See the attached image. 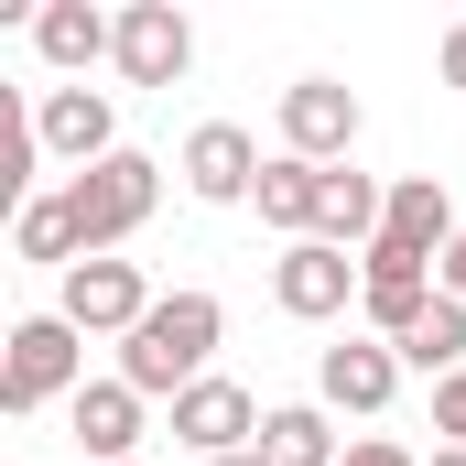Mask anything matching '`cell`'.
<instances>
[{
    "label": "cell",
    "instance_id": "cell-2",
    "mask_svg": "<svg viewBox=\"0 0 466 466\" xmlns=\"http://www.w3.org/2000/svg\"><path fill=\"white\" fill-rule=\"evenodd\" d=\"M55 196H66V228H76V249H87V260H109L119 238L152 228V207H163V163H152V152H109V163L66 174Z\"/></svg>",
    "mask_w": 466,
    "mask_h": 466
},
{
    "label": "cell",
    "instance_id": "cell-4",
    "mask_svg": "<svg viewBox=\"0 0 466 466\" xmlns=\"http://www.w3.org/2000/svg\"><path fill=\"white\" fill-rule=\"evenodd\" d=\"M174 174H185V196H196V207H249L271 163H260V141H249L238 119H196V130H185V152H174Z\"/></svg>",
    "mask_w": 466,
    "mask_h": 466
},
{
    "label": "cell",
    "instance_id": "cell-6",
    "mask_svg": "<svg viewBox=\"0 0 466 466\" xmlns=\"http://www.w3.org/2000/svg\"><path fill=\"white\" fill-rule=\"evenodd\" d=\"M282 152L337 174V163L358 152V87H337V76H293V87H282Z\"/></svg>",
    "mask_w": 466,
    "mask_h": 466
},
{
    "label": "cell",
    "instance_id": "cell-12",
    "mask_svg": "<svg viewBox=\"0 0 466 466\" xmlns=\"http://www.w3.org/2000/svg\"><path fill=\"white\" fill-rule=\"evenodd\" d=\"M66 434H76V456H98V466H141L130 445H141V390L130 380H87L76 401H66Z\"/></svg>",
    "mask_w": 466,
    "mask_h": 466
},
{
    "label": "cell",
    "instance_id": "cell-7",
    "mask_svg": "<svg viewBox=\"0 0 466 466\" xmlns=\"http://www.w3.org/2000/svg\"><path fill=\"white\" fill-rule=\"evenodd\" d=\"M130 87H185V66H196V22L174 11V0H119V55H109Z\"/></svg>",
    "mask_w": 466,
    "mask_h": 466
},
{
    "label": "cell",
    "instance_id": "cell-10",
    "mask_svg": "<svg viewBox=\"0 0 466 466\" xmlns=\"http://www.w3.org/2000/svg\"><path fill=\"white\" fill-rule=\"evenodd\" d=\"M33 130H44V152H55L66 174H87V163L130 152V141H119V109L98 98V87H44V98H33Z\"/></svg>",
    "mask_w": 466,
    "mask_h": 466
},
{
    "label": "cell",
    "instance_id": "cell-8",
    "mask_svg": "<svg viewBox=\"0 0 466 466\" xmlns=\"http://www.w3.org/2000/svg\"><path fill=\"white\" fill-rule=\"evenodd\" d=\"M271 304H282L293 326L348 315V304H358V260H348V249H326V238H293V249L271 260Z\"/></svg>",
    "mask_w": 466,
    "mask_h": 466
},
{
    "label": "cell",
    "instance_id": "cell-24",
    "mask_svg": "<svg viewBox=\"0 0 466 466\" xmlns=\"http://www.w3.org/2000/svg\"><path fill=\"white\" fill-rule=\"evenodd\" d=\"M218 466H260V445H249V456H218Z\"/></svg>",
    "mask_w": 466,
    "mask_h": 466
},
{
    "label": "cell",
    "instance_id": "cell-1",
    "mask_svg": "<svg viewBox=\"0 0 466 466\" xmlns=\"http://www.w3.org/2000/svg\"><path fill=\"white\" fill-rule=\"evenodd\" d=\"M218 337H228V304L185 282V293H163V304L119 337V380H130L141 401H185L196 380H218V369H207V358H218Z\"/></svg>",
    "mask_w": 466,
    "mask_h": 466
},
{
    "label": "cell",
    "instance_id": "cell-5",
    "mask_svg": "<svg viewBox=\"0 0 466 466\" xmlns=\"http://www.w3.org/2000/svg\"><path fill=\"white\" fill-rule=\"evenodd\" d=\"M152 304H163V293L141 282V260H76V271H66V293H55V315H66L76 337H130Z\"/></svg>",
    "mask_w": 466,
    "mask_h": 466
},
{
    "label": "cell",
    "instance_id": "cell-3",
    "mask_svg": "<svg viewBox=\"0 0 466 466\" xmlns=\"http://www.w3.org/2000/svg\"><path fill=\"white\" fill-rule=\"evenodd\" d=\"M87 390V337L66 326V315H22L11 337H0V412L22 423V412H44V401H76Z\"/></svg>",
    "mask_w": 466,
    "mask_h": 466
},
{
    "label": "cell",
    "instance_id": "cell-14",
    "mask_svg": "<svg viewBox=\"0 0 466 466\" xmlns=\"http://www.w3.org/2000/svg\"><path fill=\"white\" fill-rule=\"evenodd\" d=\"M380 218H390V185H369L358 163H337V174H326V207H315V238H326V249H369Z\"/></svg>",
    "mask_w": 466,
    "mask_h": 466
},
{
    "label": "cell",
    "instance_id": "cell-19",
    "mask_svg": "<svg viewBox=\"0 0 466 466\" xmlns=\"http://www.w3.org/2000/svg\"><path fill=\"white\" fill-rule=\"evenodd\" d=\"M434 434L466 445V369H456V380H434Z\"/></svg>",
    "mask_w": 466,
    "mask_h": 466
},
{
    "label": "cell",
    "instance_id": "cell-23",
    "mask_svg": "<svg viewBox=\"0 0 466 466\" xmlns=\"http://www.w3.org/2000/svg\"><path fill=\"white\" fill-rule=\"evenodd\" d=\"M434 466H466V445H434Z\"/></svg>",
    "mask_w": 466,
    "mask_h": 466
},
{
    "label": "cell",
    "instance_id": "cell-15",
    "mask_svg": "<svg viewBox=\"0 0 466 466\" xmlns=\"http://www.w3.org/2000/svg\"><path fill=\"white\" fill-rule=\"evenodd\" d=\"M260 228H282V249L293 238H315V207H326V163H293V152H271V174H260Z\"/></svg>",
    "mask_w": 466,
    "mask_h": 466
},
{
    "label": "cell",
    "instance_id": "cell-21",
    "mask_svg": "<svg viewBox=\"0 0 466 466\" xmlns=\"http://www.w3.org/2000/svg\"><path fill=\"white\" fill-rule=\"evenodd\" d=\"M445 87H456V98H466V22H456V33H445Z\"/></svg>",
    "mask_w": 466,
    "mask_h": 466
},
{
    "label": "cell",
    "instance_id": "cell-22",
    "mask_svg": "<svg viewBox=\"0 0 466 466\" xmlns=\"http://www.w3.org/2000/svg\"><path fill=\"white\" fill-rule=\"evenodd\" d=\"M434 282H445V293L466 304V228H456V249H445V271H434Z\"/></svg>",
    "mask_w": 466,
    "mask_h": 466
},
{
    "label": "cell",
    "instance_id": "cell-13",
    "mask_svg": "<svg viewBox=\"0 0 466 466\" xmlns=\"http://www.w3.org/2000/svg\"><path fill=\"white\" fill-rule=\"evenodd\" d=\"M33 55L55 76H87L98 55H119V11H87V0H44L33 11Z\"/></svg>",
    "mask_w": 466,
    "mask_h": 466
},
{
    "label": "cell",
    "instance_id": "cell-17",
    "mask_svg": "<svg viewBox=\"0 0 466 466\" xmlns=\"http://www.w3.org/2000/svg\"><path fill=\"white\" fill-rule=\"evenodd\" d=\"M401 369H423V380H456L466 369V304L456 293H434V315L401 337Z\"/></svg>",
    "mask_w": 466,
    "mask_h": 466
},
{
    "label": "cell",
    "instance_id": "cell-18",
    "mask_svg": "<svg viewBox=\"0 0 466 466\" xmlns=\"http://www.w3.org/2000/svg\"><path fill=\"white\" fill-rule=\"evenodd\" d=\"M11 249H22V260H55V271H76V260H87V249H76V228H66V196L11 207Z\"/></svg>",
    "mask_w": 466,
    "mask_h": 466
},
{
    "label": "cell",
    "instance_id": "cell-9",
    "mask_svg": "<svg viewBox=\"0 0 466 466\" xmlns=\"http://www.w3.org/2000/svg\"><path fill=\"white\" fill-rule=\"evenodd\" d=\"M174 445L196 466H218V456H249L260 445V401L238 390V380H196L185 401H174Z\"/></svg>",
    "mask_w": 466,
    "mask_h": 466
},
{
    "label": "cell",
    "instance_id": "cell-11",
    "mask_svg": "<svg viewBox=\"0 0 466 466\" xmlns=\"http://www.w3.org/2000/svg\"><path fill=\"white\" fill-rule=\"evenodd\" d=\"M390 390H401V348H380V337H337L315 358V401L326 412H390Z\"/></svg>",
    "mask_w": 466,
    "mask_h": 466
},
{
    "label": "cell",
    "instance_id": "cell-16",
    "mask_svg": "<svg viewBox=\"0 0 466 466\" xmlns=\"http://www.w3.org/2000/svg\"><path fill=\"white\" fill-rule=\"evenodd\" d=\"M260 466H348V445L326 434V401H271L260 412Z\"/></svg>",
    "mask_w": 466,
    "mask_h": 466
},
{
    "label": "cell",
    "instance_id": "cell-20",
    "mask_svg": "<svg viewBox=\"0 0 466 466\" xmlns=\"http://www.w3.org/2000/svg\"><path fill=\"white\" fill-rule=\"evenodd\" d=\"M348 466H423V456H401L390 434H358V445H348Z\"/></svg>",
    "mask_w": 466,
    "mask_h": 466
}]
</instances>
